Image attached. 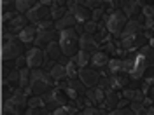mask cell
I'll return each instance as SVG.
<instances>
[{
	"mask_svg": "<svg viewBox=\"0 0 154 115\" xmlns=\"http://www.w3.org/2000/svg\"><path fill=\"white\" fill-rule=\"evenodd\" d=\"M145 40L147 37L144 33V26L138 23V19H130L123 33L119 35L117 46L123 51H135V49H140L142 46H145Z\"/></svg>",
	"mask_w": 154,
	"mask_h": 115,
	"instance_id": "6da1fadb",
	"label": "cell"
},
{
	"mask_svg": "<svg viewBox=\"0 0 154 115\" xmlns=\"http://www.w3.org/2000/svg\"><path fill=\"white\" fill-rule=\"evenodd\" d=\"M58 42L63 49L65 56L72 58L75 56L81 49V44H79V35H77V30L75 28H65V30H60L58 31Z\"/></svg>",
	"mask_w": 154,
	"mask_h": 115,
	"instance_id": "7a4b0ae2",
	"label": "cell"
},
{
	"mask_svg": "<svg viewBox=\"0 0 154 115\" xmlns=\"http://www.w3.org/2000/svg\"><path fill=\"white\" fill-rule=\"evenodd\" d=\"M105 28L109 30V33L110 35H121L123 33V30L125 26L128 25V21L130 18L126 16V12L123 9H114L110 10V14H105Z\"/></svg>",
	"mask_w": 154,
	"mask_h": 115,
	"instance_id": "3957f363",
	"label": "cell"
},
{
	"mask_svg": "<svg viewBox=\"0 0 154 115\" xmlns=\"http://www.w3.org/2000/svg\"><path fill=\"white\" fill-rule=\"evenodd\" d=\"M23 46L25 44L19 38L16 42L14 37L4 40V44H2V61H14L16 58H19L21 52H23Z\"/></svg>",
	"mask_w": 154,
	"mask_h": 115,
	"instance_id": "277c9868",
	"label": "cell"
},
{
	"mask_svg": "<svg viewBox=\"0 0 154 115\" xmlns=\"http://www.w3.org/2000/svg\"><path fill=\"white\" fill-rule=\"evenodd\" d=\"M58 31L56 25H53V21H42L37 26V38L35 44L38 47L40 46H48L51 40H54V33Z\"/></svg>",
	"mask_w": 154,
	"mask_h": 115,
	"instance_id": "5b68a950",
	"label": "cell"
},
{
	"mask_svg": "<svg viewBox=\"0 0 154 115\" xmlns=\"http://www.w3.org/2000/svg\"><path fill=\"white\" fill-rule=\"evenodd\" d=\"M26 18L30 19V23H35V25L42 23V21H48V19L51 18V7L38 2V4H35V5L26 12Z\"/></svg>",
	"mask_w": 154,
	"mask_h": 115,
	"instance_id": "8992f818",
	"label": "cell"
},
{
	"mask_svg": "<svg viewBox=\"0 0 154 115\" xmlns=\"http://www.w3.org/2000/svg\"><path fill=\"white\" fill-rule=\"evenodd\" d=\"M79 78L81 82L84 84L86 87H95V86H100L102 78H100V73L96 68H81L79 70Z\"/></svg>",
	"mask_w": 154,
	"mask_h": 115,
	"instance_id": "52a82bcc",
	"label": "cell"
},
{
	"mask_svg": "<svg viewBox=\"0 0 154 115\" xmlns=\"http://www.w3.org/2000/svg\"><path fill=\"white\" fill-rule=\"evenodd\" d=\"M26 66L30 70H33V68H40L42 66V63H44V59H46V52L42 51V49L35 46V47H32L26 51Z\"/></svg>",
	"mask_w": 154,
	"mask_h": 115,
	"instance_id": "ba28073f",
	"label": "cell"
},
{
	"mask_svg": "<svg viewBox=\"0 0 154 115\" xmlns=\"http://www.w3.org/2000/svg\"><path fill=\"white\" fill-rule=\"evenodd\" d=\"M107 96V91L102 86L88 87L86 91V103L88 105H102Z\"/></svg>",
	"mask_w": 154,
	"mask_h": 115,
	"instance_id": "9c48e42d",
	"label": "cell"
},
{
	"mask_svg": "<svg viewBox=\"0 0 154 115\" xmlns=\"http://www.w3.org/2000/svg\"><path fill=\"white\" fill-rule=\"evenodd\" d=\"M130 73L126 75V72H121V73H114V75H109L107 78V86L109 89H116V91H119V89H125L128 84H130Z\"/></svg>",
	"mask_w": 154,
	"mask_h": 115,
	"instance_id": "30bf717a",
	"label": "cell"
},
{
	"mask_svg": "<svg viewBox=\"0 0 154 115\" xmlns=\"http://www.w3.org/2000/svg\"><path fill=\"white\" fill-rule=\"evenodd\" d=\"M28 21L30 19L26 18V16H23V14H21V12H19V14H16V16H14V18L11 19L9 23H7V26H5V31H11V33H16V35H18L19 31H21V30L25 28V26H26V25H28Z\"/></svg>",
	"mask_w": 154,
	"mask_h": 115,
	"instance_id": "8fae6325",
	"label": "cell"
},
{
	"mask_svg": "<svg viewBox=\"0 0 154 115\" xmlns=\"http://www.w3.org/2000/svg\"><path fill=\"white\" fill-rule=\"evenodd\" d=\"M70 10L74 12V16H75V19H77L79 25L88 23V21L91 19V16H93V10L89 9V7H86L84 4H77V5H74Z\"/></svg>",
	"mask_w": 154,
	"mask_h": 115,
	"instance_id": "7c38bea8",
	"label": "cell"
},
{
	"mask_svg": "<svg viewBox=\"0 0 154 115\" xmlns=\"http://www.w3.org/2000/svg\"><path fill=\"white\" fill-rule=\"evenodd\" d=\"M46 56H48L51 61H61L63 58H67L58 40H56V42H54V40H51L48 46H46Z\"/></svg>",
	"mask_w": 154,
	"mask_h": 115,
	"instance_id": "4fadbf2b",
	"label": "cell"
},
{
	"mask_svg": "<svg viewBox=\"0 0 154 115\" xmlns=\"http://www.w3.org/2000/svg\"><path fill=\"white\" fill-rule=\"evenodd\" d=\"M79 44H81V49L89 51V52H95L96 49H98V44H100V42H96V37L93 33L82 31L81 37H79Z\"/></svg>",
	"mask_w": 154,
	"mask_h": 115,
	"instance_id": "5bb4252c",
	"label": "cell"
},
{
	"mask_svg": "<svg viewBox=\"0 0 154 115\" xmlns=\"http://www.w3.org/2000/svg\"><path fill=\"white\" fill-rule=\"evenodd\" d=\"M18 38L25 44V46L35 42V38H37V26H35V23H33V25H26V26L18 33Z\"/></svg>",
	"mask_w": 154,
	"mask_h": 115,
	"instance_id": "9a60e30c",
	"label": "cell"
},
{
	"mask_svg": "<svg viewBox=\"0 0 154 115\" xmlns=\"http://www.w3.org/2000/svg\"><path fill=\"white\" fill-rule=\"evenodd\" d=\"M51 86L53 82H48V80H30V93L32 94H38V96H44L46 93L51 91Z\"/></svg>",
	"mask_w": 154,
	"mask_h": 115,
	"instance_id": "2e32d148",
	"label": "cell"
},
{
	"mask_svg": "<svg viewBox=\"0 0 154 115\" xmlns=\"http://www.w3.org/2000/svg\"><path fill=\"white\" fill-rule=\"evenodd\" d=\"M54 25H56L58 31H60V30H65V28H74L77 25V19H75V16H74V12L68 10V12H65L60 19H56Z\"/></svg>",
	"mask_w": 154,
	"mask_h": 115,
	"instance_id": "e0dca14e",
	"label": "cell"
},
{
	"mask_svg": "<svg viewBox=\"0 0 154 115\" xmlns=\"http://www.w3.org/2000/svg\"><path fill=\"white\" fill-rule=\"evenodd\" d=\"M109 56H107L103 51H95L93 52V56H91V66L93 68H96V70H102V68H105L107 65H109Z\"/></svg>",
	"mask_w": 154,
	"mask_h": 115,
	"instance_id": "ac0fdd59",
	"label": "cell"
},
{
	"mask_svg": "<svg viewBox=\"0 0 154 115\" xmlns=\"http://www.w3.org/2000/svg\"><path fill=\"white\" fill-rule=\"evenodd\" d=\"M107 72H109V75L126 72V61L125 59H119V58H112L109 61V65H107Z\"/></svg>",
	"mask_w": 154,
	"mask_h": 115,
	"instance_id": "d6986e66",
	"label": "cell"
},
{
	"mask_svg": "<svg viewBox=\"0 0 154 115\" xmlns=\"http://www.w3.org/2000/svg\"><path fill=\"white\" fill-rule=\"evenodd\" d=\"M117 101H119V94L116 93V89H107V96H105V99H103V103H102V106L109 108L112 112L117 106Z\"/></svg>",
	"mask_w": 154,
	"mask_h": 115,
	"instance_id": "ffe728a7",
	"label": "cell"
},
{
	"mask_svg": "<svg viewBox=\"0 0 154 115\" xmlns=\"http://www.w3.org/2000/svg\"><path fill=\"white\" fill-rule=\"evenodd\" d=\"M91 56H93V52H89V51H84V49H79V52H77L75 56H72L75 59V63L79 65V68H86L89 63H91Z\"/></svg>",
	"mask_w": 154,
	"mask_h": 115,
	"instance_id": "44dd1931",
	"label": "cell"
},
{
	"mask_svg": "<svg viewBox=\"0 0 154 115\" xmlns=\"http://www.w3.org/2000/svg\"><path fill=\"white\" fill-rule=\"evenodd\" d=\"M65 68H67V77L68 78H79V70H81V68H79V65L75 63L74 58H68Z\"/></svg>",
	"mask_w": 154,
	"mask_h": 115,
	"instance_id": "7402d4cb",
	"label": "cell"
},
{
	"mask_svg": "<svg viewBox=\"0 0 154 115\" xmlns=\"http://www.w3.org/2000/svg\"><path fill=\"white\" fill-rule=\"evenodd\" d=\"M123 98L125 99H130V101H133V99H144L145 93L144 91H138V89H128V87H125L123 89Z\"/></svg>",
	"mask_w": 154,
	"mask_h": 115,
	"instance_id": "603a6c76",
	"label": "cell"
},
{
	"mask_svg": "<svg viewBox=\"0 0 154 115\" xmlns=\"http://www.w3.org/2000/svg\"><path fill=\"white\" fill-rule=\"evenodd\" d=\"M49 73L54 80H60V78L67 77V68H65V65H53L49 68Z\"/></svg>",
	"mask_w": 154,
	"mask_h": 115,
	"instance_id": "cb8c5ba5",
	"label": "cell"
},
{
	"mask_svg": "<svg viewBox=\"0 0 154 115\" xmlns=\"http://www.w3.org/2000/svg\"><path fill=\"white\" fill-rule=\"evenodd\" d=\"M28 70L30 68H19V80H18V84L21 89H28L30 87V73H28Z\"/></svg>",
	"mask_w": 154,
	"mask_h": 115,
	"instance_id": "d4e9b609",
	"label": "cell"
},
{
	"mask_svg": "<svg viewBox=\"0 0 154 115\" xmlns=\"http://www.w3.org/2000/svg\"><path fill=\"white\" fill-rule=\"evenodd\" d=\"M35 4H38L37 0H16V10L21 12V14L23 12H28Z\"/></svg>",
	"mask_w": 154,
	"mask_h": 115,
	"instance_id": "484cf974",
	"label": "cell"
},
{
	"mask_svg": "<svg viewBox=\"0 0 154 115\" xmlns=\"http://www.w3.org/2000/svg\"><path fill=\"white\" fill-rule=\"evenodd\" d=\"M68 10L70 9H67V5H61V4H56V2H54V4L51 5V18L53 19H60L65 12H68Z\"/></svg>",
	"mask_w": 154,
	"mask_h": 115,
	"instance_id": "4316f807",
	"label": "cell"
},
{
	"mask_svg": "<svg viewBox=\"0 0 154 115\" xmlns=\"http://www.w3.org/2000/svg\"><path fill=\"white\" fill-rule=\"evenodd\" d=\"M98 28H100V23H98V21H95V19H89L88 23H84V25H82V31L93 33V35H96Z\"/></svg>",
	"mask_w": 154,
	"mask_h": 115,
	"instance_id": "83f0119b",
	"label": "cell"
},
{
	"mask_svg": "<svg viewBox=\"0 0 154 115\" xmlns=\"http://www.w3.org/2000/svg\"><path fill=\"white\" fill-rule=\"evenodd\" d=\"M75 106L74 105H61V106H58V108H54L53 110V114L54 115H65V114H75Z\"/></svg>",
	"mask_w": 154,
	"mask_h": 115,
	"instance_id": "f1b7e54d",
	"label": "cell"
},
{
	"mask_svg": "<svg viewBox=\"0 0 154 115\" xmlns=\"http://www.w3.org/2000/svg\"><path fill=\"white\" fill-rule=\"evenodd\" d=\"M105 2L103 0H84V5L86 7H89L91 10H95V9H98V7H102Z\"/></svg>",
	"mask_w": 154,
	"mask_h": 115,
	"instance_id": "f546056e",
	"label": "cell"
},
{
	"mask_svg": "<svg viewBox=\"0 0 154 115\" xmlns=\"http://www.w3.org/2000/svg\"><path fill=\"white\" fill-rule=\"evenodd\" d=\"M142 16H144V18H152L154 16V5L144 4V7H142Z\"/></svg>",
	"mask_w": 154,
	"mask_h": 115,
	"instance_id": "4dcf8cb0",
	"label": "cell"
},
{
	"mask_svg": "<svg viewBox=\"0 0 154 115\" xmlns=\"http://www.w3.org/2000/svg\"><path fill=\"white\" fill-rule=\"evenodd\" d=\"M81 114H84V115H93V114H102V110H98L95 105H88L86 108H82V110H81Z\"/></svg>",
	"mask_w": 154,
	"mask_h": 115,
	"instance_id": "1f68e13d",
	"label": "cell"
},
{
	"mask_svg": "<svg viewBox=\"0 0 154 115\" xmlns=\"http://www.w3.org/2000/svg\"><path fill=\"white\" fill-rule=\"evenodd\" d=\"M46 110H48L46 106H37V108H28V110H25V112L28 115H35V114H44Z\"/></svg>",
	"mask_w": 154,
	"mask_h": 115,
	"instance_id": "d6a6232c",
	"label": "cell"
},
{
	"mask_svg": "<svg viewBox=\"0 0 154 115\" xmlns=\"http://www.w3.org/2000/svg\"><path fill=\"white\" fill-rule=\"evenodd\" d=\"M107 5H110L112 7V10L114 9H117V5H121V0H103Z\"/></svg>",
	"mask_w": 154,
	"mask_h": 115,
	"instance_id": "836d02e7",
	"label": "cell"
},
{
	"mask_svg": "<svg viewBox=\"0 0 154 115\" xmlns=\"http://www.w3.org/2000/svg\"><path fill=\"white\" fill-rule=\"evenodd\" d=\"M38 2H40V4H44V5H49V7L54 4V0H38Z\"/></svg>",
	"mask_w": 154,
	"mask_h": 115,
	"instance_id": "e575fe53",
	"label": "cell"
},
{
	"mask_svg": "<svg viewBox=\"0 0 154 115\" xmlns=\"http://www.w3.org/2000/svg\"><path fill=\"white\" fill-rule=\"evenodd\" d=\"M54 2H56V4H61V5H67L68 0H54Z\"/></svg>",
	"mask_w": 154,
	"mask_h": 115,
	"instance_id": "d590c367",
	"label": "cell"
},
{
	"mask_svg": "<svg viewBox=\"0 0 154 115\" xmlns=\"http://www.w3.org/2000/svg\"><path fill=\"white\" fill-rule=\"evenodd\" d=\"M77 2H79V4H84V0H77Z\"/></svg>",
	"mask_w": 154,
	"mask_h": 115,
	"instance_id": "8d00e7d4",
	"label": "cell"
}]
</instances>
